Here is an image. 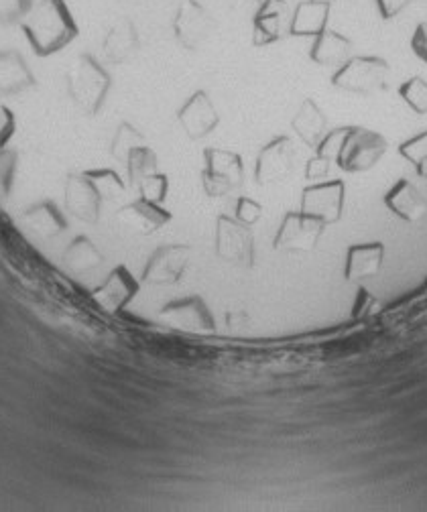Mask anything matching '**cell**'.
Wrapping results in <instances>:
<instances>
[{
    "label": "cell",
    "mask_w": 427,
    "mask_h": 512,
    "mask_svg": "<svg viewBox=\"0 0 427 512\" xmlns=\"http://www.w3.org/2000/svg\"><path fill=\"white\" fill-rule=\"evenodd\" d=\"M379 311H381V301L364 285H360L352 303V319H369V317H375Z\"/></svg>",
    "instance_id": "1f68e13d"
},
{
    "label": "cell",
    "mask_w": 427,
    "mask_h": 512,
    "mask_svg": "<svg viewBox=\"0 0 427 512\" xmlns=\"http://www.w3.org/2000/svg\"><path fill=\"white\" fill-rule=\"evenodd\" d=\"M399 155L415 167L419 177L427 179V131L401 143Z\"/></svg>",
    "instance_id": "f1b7e54d"
},
{
    "label": "cell",
    "mask_w": 427,
    "mask_h": 512,
    "mask_svg": "<svg viewBox=\"0 0 427 512\" xmlns=\"http://www.w3.org/2000/svg\"><path fill=\"white\" fill-rule=\"evenodd\" d=\"M383 263H385L383 242L352 244L346 250L344 279L348 283H362L366 279H375L381 273Z\"/></svg>",
    "instance_id": "2e32d148"
},
{
    "label": "cell",
    "mask_w": 427,
    "mask_h": 512,
    "mask_svg": "<svg viewBox=\"0 0 427 512\" xmlns=\"http://www.w3.org/2000/svg\"><path fill=\"white\" fill-rule=\"evenodd\" d=\"M116 218L131 232L141 236H151L171 222V212H167L161 204H153L149 200L139 198L127 206H122Z\"/></svg>",
    "instance_id": "e0dca14e"
},
{
    "label": "cell",
    "mask_w": 427,
    "mask_h": 512,
    "mask_svg": "<svg viewBox=\"0 0 427 512\" xmlns=\"http://www.w3.org/2000/svg\"><path fill=\"white\" fill-rule=\"evenodd\" d=\"M139 289H141V281L125 265H118L92 291V299L106 313H120L137 297Z\"/></svg>",
    "instance_id": "5bb4252c"
},
{
    "label": "cell",
    "mask_w": 427,
    "mask_h": 512,
    "mask_svg": "<svg viewBox=\"0 0 427 512\" xmlns=\"http://www.w3.org/2000/svg\"><path fill=\"white\" fill-rule=\"evenodd\" d=\"M25 39L39 57L66 49L78 37V25L64 0H39L21 21Z\"/></svg>",
    "instance_id": "6da1fadb"
},
{
    "label": "cell",
    "mask_w": 427,
    "mask_h": 512,
    "mask_svg": "<svg viewBox=\"0 0 427 512\" xmlns=\"http://www.w3.org/2000/svg\"><path fill=\"white\" fill-rule=\"evenodd\" d=\"M263 216V206L251 198H236V204H234V218L242 224L247 226H255Z\"/></svg>",
    "instance_id": "836d02e7"
},
{
    "label": "cell",
    "mask_w": 427,
    "mask_h": 512,
    "mask_svg": "<svg viewBox=\"0 0 427 512\" xmlns=\"http://www.w3.org/2000/svg\"><path fill=\"white\" fill-rule=\"evenodd\" d=\"M216 254L232 267L251 269L255 265V234L251 226L238 222L234 216H218Z\"/></svg>",
    "instance_id": "52a82bcc"
},
{
    "label": "cell",
    "mask_w": 427,
    "mask_h": 512,
    "mask_svg": "<svg viewBox=\"0 0 427 512\" xmlns=\"http://www.w3.org/2000/svg\"><path fill=\"white\" fill-rule=\"evenodd\" d=\"M314 3H326V5H334V0H314Z\"/></svg>",
    "instance_id": "f35d334b"
},
{
    "label": "cell",
    "mask_w": 427,
    "mask_h": 512,
    "mask_svg": "<svg viewBox=\"0 0 427 512\" xmlns=\"http://www.w3.org/2000/svg\"><path fill=\"white\" fill-rule=\"evenodd\" d=\"M104 55L112 63H122L131 59L139 51V33L131 19H118L104 37Z\"/></svg>",
    "instance_id": "603a6c76"
},
{
    "label": "cell",
    "mask_w": 427,
    "mask_h": 512,
    "mask_svg": "<svg viewBox=\"0 0 427 512\" xmlns=\"http://www.w3.org/2000/svg\"><path fill=\"white\" fill-rule=\"evenodd\" d=\"M159 319L171 328L190 334H212L216 330V319L200 295H188L169 301L159 311Z\"/></svg>",
    "instance_id": "9c48e42d"
},
{
    "label": "cell",
    "mask_w": 427,
    "mask_h": 512,
    "mask_svg": "<svg viewBox=\"0 0 427 512\" xmlns=\"http://www.w3.org/2000/svg\"><path fill=\"white\" fill-rule=\"evenodd\" d=\"M23 222L41 238H55L68 228L66 216L61 214L55 202L41 200L23 212Z\"/></svg>",
    "instance_id": "d4e9b609"
},
{
    "label": "cell",
    "mask_w": 427,
    "mask_h": 512,
    "mask_svg": "<svg viewBox=\"0 0 427 512\" xmlns=\"http://www.w3.org/2000/svg\"><path fill=\"white\" fill-rule=\"evenodd\" d=\"M375 3L381 17L389 21V19H395L411 3V0H375Z\"/></svg>",
    "instance_id": "8d00e7d4"
},
{
    "label": "cell",
    "mask_w": 427,
    "mask_h": 512,
    "mask_svg": "<svg viewBox=\"0 0 427 512\" xmlns=\"http://www.w3.org/2000/svg\"><path fill=\"white\" fill-rule=\"evenodd\" d=\"M387 210L407 224L419 222L427 214V202L419 187L409 179H399L385 194Z\"/></svg>",
    "instance_id": "ac0fdd59"
},
{
    "label": "cell",
    "mask_w": 427,
    "mask_h": 512,
    "mask_svg": "<svg viewBox=\"0 0 427 512\" xmlns=\"http://www.w3.org/2000/svg\"><path fill=\"white\" fill-rule=\"evenodd\" d=\"M295 167V147L289 137H275L269 141L255 163V181L259 185H277L285 181Z\"/></svg>",
    "instance_id": "4fadbf2b"
},
{
    "label": "cell",
    "mask_w": 427,
    "mask_h": 512,
    "mask_svg": "<svg viewBox=\"0 0 427 512\" xmlns=\"http://www.w3.org/2000/svg\"><path fill=\"white\" fill-rule=\"evenodd\" d=\"M291 128L305 147L316 151L328 135V118L316 100L305 98L291 118Z\"/></svg>",
    "instance_id": "d6986e66"
},
{
    "label": "cell",
    "mask_w": 427,
    "mask_h": 512,
    "mask_svg": "<svg viewBox=\"0 0 427 512\" xmlns=\"http://www.w3.org/2000/svg\"><path fill=\"white\" fill-rule=\"evenodd\" d=\"M104 261L102 252L96 248V244L88 236H78L70 242V246L64 252V263L68 269L76 273H88L96 267H100Z\"/></svg>",
    "instance_id": "484cf974"
},
{
    "label": "cell",
    "mask_w": 427,
    "mask_h": 512,
    "mask_svg": "<svg viewBox=\"0 0 427 512\" xmlns=\"http://www.w3.org/2000/svg\"><path fill=\"white\" fill-rule=\"evenodd\" d=\"M326 224L305 212H287L277 234H275V248L289 254H305L316 250Z\"/></svg>",
    "instance_id": "ba28073f"
},
{
    "label": "cell",
    "mask_w": 427,
    "mask_h": 512,
    "mask_svg": "<svg viewBox=\"0 0 427 512\" xmlns=\"http://www.w3.org/2000/svg\"><path fill=\"white\" fill-rule=\"evenodd\" d=\"M17 118L9 106H0V151H5L15 135Z\"/></svg>",
    "instance_id": "e575fe53"
},
{
    "label": "cell",
    "mask_w": 427,
    "mask_h": 512,
    "mask_svg": "<svg viewBox=\"0 0 427 512\" xmlns=\"http://www.w3.org/2000/svg\"><path fill=\"white\" fill-rule=\"evenodd\" d=\"M332 5L314 3V0H303L297 5L295 13L289 21V35L293 37H318L328 29Z\"/></svg>",
    "instance_id": "7402d4cb"
},
{
    "label": "cell",
    "mask_w": 427,
    "mask_h": 512,
    "mask_svg": "<svg viewBox=\"0 0 427 512\" xmlns=\"http://www.w3.org/2000/svg\"><path fill=\"white\" fill-rule=\"evenodd\" d=\"M192 261V248L188 244H163L149 256L143 269V283L165 287L175 285L186 275Z\"/></svg>",
    "instance_id": "8fae6325"
},
{
    "label": "cell",
    "mask_w": 427,
    "mask_h": 512,
    "mask_svg": "<svg viewBox=\"0 0 427 512\" xmlns=\"http://www.w3.org/2000/svg\"><path fill=\"white\" fill-rule=\"evenodd\" d=\"M389 151V141L371 128L342 126L334 163L344 173H366L375 169Z\"/></svg>",
    "instance_id": "3957f363"
},
{
    "label": "cell",
    "mask_w": 427,
    "mask_h": 512,
    "mask_svg": "<svg viewBox=\"0 0 427 512\" xmlns=\"http://www.w3.org/2000/svg\"><path fill=\"white\" fill-rule=\"evenodd\" d=\"M401 100L419 116L427 114V82L419 76L409 78L399 86Z\"/></svg>",
    "instance_id": "f546056e"
},
{
    "label": "cell",
    "mask_w": 427,
    "mask_h": 512,
    "mask_svg": "<svg viewBox=\"0 0 427 512\" xmlns=\"http://www.w3.org/2000/svg\"><path fill=\"white\" fill-rule=\"evenodd\" d=\"M350 51H352V41L348 37H344L334 29H326L322 35L314 37L310 59L316 63V66H322V68H332V66L340 68L342 63L350 57Z\"/></svg>",
    "instance_id": "cb8c5ba5"
},
{
    "label": "cell",
    "mask_w": 427,
    "mask_h": 512,
    "mask_svg": "<svg viewBox=\"0 0 427 512\" xmlns=\"http://www.w3.org/2000/svg\"><path fill=\"white\" fill-rule=\"evenodd\" d=\"M330 165H332L330 159H324V157L316 155V157L308 163V169H305V175H308V179H322V177L328 175Z\"/></svg>",
    "instance_id": "74e56055"
},
{
    "label": "cell",
    "mask_w": 427,
    "mask_h": 512,
    "mask_svg": "<svg viewBox=\"0 0 427 512\" xmlns=\"http://www.w3.org/2000/svg\"><path fill=\"white\" fill-rule=\"evenodd\" d=\"M167 189H169V179L165 173H151L139 183L141 198L149 200L153 204H163L167 198Z\"/></svg>",
    "instance_id": "4dcf8cb0"
},
{
    "label": "cell",
    "mask_w": 427,
    "mask_h": 512,
    "mask_svg": "<svg viewBox=\"0 0 427 512\" xmlns=\"http://www.w3.org/2000/svg\"><path fill=\"white\" fill-rule=\"evenodd\" d=\"M122 191H125V183L112 169L72 173L66 181V210L86 224H96L104 198H116Z\"/></svg>",
    "instance_id": "7a4b0ae2"
},
{
    "label": "cell",
    "mask_w": 427,
    "mask_h": 512,
    "mask_svg": "<svg viewBox=\"0 0 427 512\" xmlns=\"http://www.w3.org/2000/svg\"><path fill=\"white\" fill-rule=\"evenodd\" d=\"M143 145H147L143 133H139L131 122H120V126L116 128V135L112 139V145H110V153L118 161H127L129 153Z\"/></svg>",
    "instance_id": "83f0119b"
},
{
    "label": "cell",
    "mask_w": 427,
    "mask_h": 512,
    "mask_svg": "<svg viewBox=\"0 0 427 512\" xmlns=\"http://www.w3.org/2000/svg\"><path fill=\"white\" fill-rule=\"evenodd\" d=\"M259 3H263V0H259Z\"/></svg>",
    "instance_id": "ab89813d"
},
{
    "label": "cell",
    "mask_w": 427,
    "mask_h": 512,
    "mask_svg": "<svg viewBox=\"0 0 427 512\" xmlns=\"http://www.w3.org/2000/svg\"><path fill=\"white\" fill-rule=\"evenodd\" d=\"M177 120L188 139L200 141L216 131V126L220 124V114L210 94L204 90H198L188 98L186 104L179 108Z\"/></svg>",
    "instance_id": "9a60e30c"
},
{
    "label": "cell",
    "mask_w": 427,
    "mask_h": 512,
    "mask_svg": "<svg viewBox=\"0 0 427 512\" xmlns=\"http://www.w3.org/2000/svg\"><path fill=\"white\" fill-rule=\"evenodd\" d=\"M218 23L198 0H183L173 19V33L188 51H198L212 39Z\"/></svg>",
    "instance_id": "30bf717a"
},
{
    "label": "cell",
    "mask_w": 427,
    "mask_h": 512,
    "mask_svg": "<svg viewBox=\"0 0 427 512\" xmlns=\"http://www.w3.org/2000/svg\"><path fill=\"white\" fill-rule=\"evenodd\" d=\"M35 0H0V23L17 25L31 11Z\"/></svg>",
    "instance_id": "d6a6232c"
},
{
    "label": "cell",
    "mask_w": 427,
    "mask_h": 512,
    "mask_svg": "<svg viewBox=\"0 0 427 512\" xmlns=\"http://www.w3.org/2000/svg\"><path fill=\"white\" fill-rule=\"evenodd\" d=\"M287 13L285 0H263L253 19V43L257 47L277 43L285 35Z\"/></svg>",
    "instance_id": "ffe728a7"
},
{
    "label": "cell",
    "mask_w": 427,
    "mask_h": 512,
    "mask_svg": "<svg viewBox=\"0 0 427 512\" xmlns=\"http://www.w3.org/2000/svg\"><path fill=\"white\" fill-rule=\"evenodd\" d=\"M35 86V76L15 49L0 51V94L15 96Z\"/></svg>",
    "instance_id": "44dd1931"
},
{
    "label": "cell",
    "mask_w": 427,
    "mask_h": 512,
    "mask_svg": "<svg viewBox=\"0 0 427 512\" xmlns=\"http://www.w3.org/2000/svg\"><path fill=\"white\" fill-rule=\"evenodd\" d=\"M127 173H129V181L131 185L139 187V183L151 175V173H157V165H159V159H157V153L153 149H149L147 145L143 147H137L129 153L127 157Z\"/></svg>",
    "instance_id": "4316f807"
},
{
    "label": "cell",
    "mask_w": 427,
    "mask_h": 512,
    "mask_svg": "<svg viewBox=\"0 0 427 512\" xmlns=\"http://www.w3.org/2000/svg\"><path fill=\"white\" fill-rule=\"evenodd\" d=\"M411 49L423 63H427V21H423L415 27L413 37H411Z\"/></svg>",
    "instance_id": "d590c367"
},
{
    "label": "cell",
    "mask_w": 427,
    "mask_h": 512,
    "mask_svg": "<svg viewBox=\"0 0 427 512\" xmlns=\"http://www.w3.org/2000/svg\"><path fill=\"white\" fill-rule=\"evenodd\" d=\"M112 88L110 74L100 66V63L84 53L80 55L68 76V90L74 100V104L88 116L98 114V110L104 106L106 96Z\"/></svg>",
    "instance_id": "5b68a950"
},
{
    "label": "cell",
    "mask_w": 427,
    "mask_h": 512,
    "mask_svg": "<svg viewBox=\"0 0 427 512\" xmlns=\"http://www.w3.org/2000/svg\"><path fill=\"white\" fill-rule=\"evenodd\" d=\"M346 202V183L342 179L318 181L301 191V212L322 220L326 226L340 222Z\"/></svg>",
    "instance_id": "7c38bea8"
},
{
    "label": "cell",
    "mask_w": 427,
    "mask_h": 512,
    "mask_svg": "<svg viewBox=\"0 0 427 512\" xmlns=\"http://www.w3.org/2000/svg\"><path fill=\"white\" fill-rule=\"evenodd\" d=\"M389 78L391 66L387 59L379 55H354L332 76V86L358 96H375L389 88Z\"/></svg>",
    "instance_id": "277c9868"
},
{
    "label": "cell",
    "mask_w": 427,
    "mask_h": 512,
    "mask_svg": "<svg viewBox=\"0 0 427 512\" xmlns=\"http://www.w3.org/2000/svg\"><path fill=\"white\" fill-rule=\"evenodd\" d=\"M244 183L242 157L226 149H206L202 187L210 198H224L232 191H238Z\"/></svg>",
    "instance_id": "8992f818"
}]
</instances>
